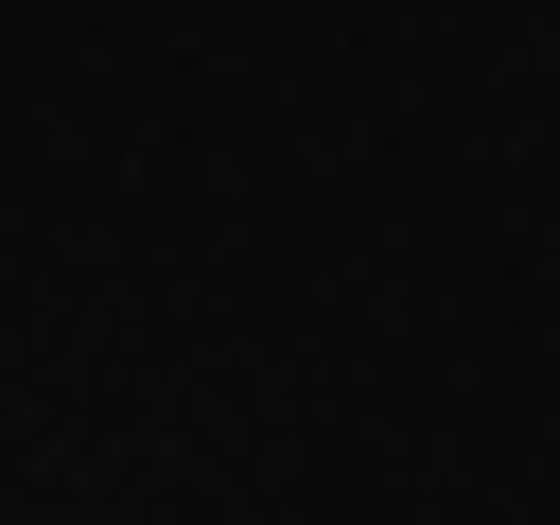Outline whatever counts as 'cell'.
<instances>
[]
</instances>
